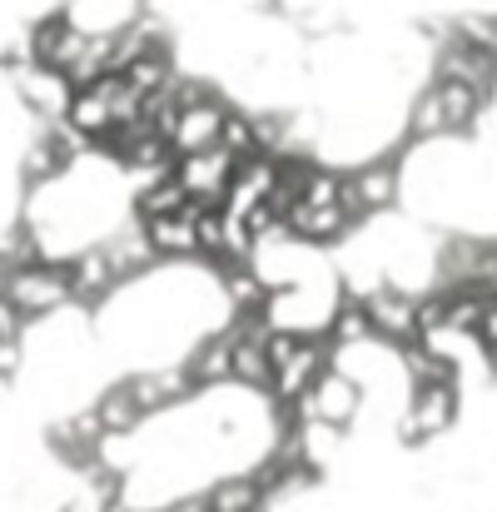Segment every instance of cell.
Listing matches in <instances>:
<instances>
[{
    "instance_id": "cell-1",
    "label": "cell",
    "mask_w": 497,
    "mask_h": 512,
    "mask_svg": "<svg viewBox=\"0 0 497 512\" xmlns=\"http://www.w3.org/2000/svg\"><path fill=\"white\" fill-rule=\"evenodd\" d=\"M458 408H463L458 383H418V388H408V403H403V418H398V443L418 448V443L443 438L458 423Z\"/></svg>"
},
{
    "instance_id": "cell-2",
    "label": "cell",
    "mask_w": 497,
    "mask_h": 512,
    "mask_svg": "<svg viewBox=\"0 0 497 512\" xmlns=\"http://www.w3.org/2000/svg\"><path fill=\"white\" fill-rule=\"evenodd\" d=\"M5 299L25 314V324H30V319H40V314L65 309V304H70V279H65V264L40 259V264H30V269H15V274L5 279Z\"/></svg>"
},
{
    "instance_id": "cell-3",
    "label": "cell",
    "mask_w": 497,
    "mask_h": 512,
    "mask_svg": "<svg viewBox=\"0 0 497 512\" xmlns=\"http://www.w3.org/2000/svg\"><path fill=\"white\" fill-rule=\"evenodd\" d=\"M363 309H368V324H373V343H383L393 353L418 343V294L383 284L363 299Z\"/></svg>"
},
{
    "instance_id": "cell-4",
    "label": "cell",
    "mask_w": 497,
    "mask_h": 512,
    "mask_svg": "<svg viewBox=\"0 0 497 512\" xmlns=\"http://www.w3.org/2000/svg\"><path fill=\"white\" fill-rule=\"evenodd\" d=\"M65 279H70V304H80V309H100L120 289V279H115V269H110V259H105L100 244L70 254L65 259Z\"/></svg>"
},
{
    "instance_id": "cell-5",
    "label": "cell",
    "mask_w": 497,
    "mask_h": 512,
    "mask_svg": "<svg viewBox=\"0 0 497 512\" xmlns=\"http://www.w3.org/2000/svg\"><path fill=\"white\" fill-rule=\"evenodd\" d=\"M229 174H234V160L224 150H204V155H179L174 160V179H179V189L194 204H214L219 209V199L229 189Z\"/></svg>"
},
{
    "instance_id": "cell-6",
    "label": "cell",
    "mask_w": 497,
    "mask_h": 512,
    "mask_svg": "<svg viewBox=\"0 0 497 512\" xmlns=\"http://www.w3.org/2000/svg\"><path fill=\"white\" fill-rule=\"evenodd\" d=\"M224 115H229V105H224V100H204V105H189V110H179V120H174V135H169L174 155H204V150H219Z\"/></svg>"
},
{
    "instance_id": "cell-7",
    "label": "cell",
    "mask_w": 497,
    "mask_h": 512,
    "mask_svg": "<svg viewBox=\"0 0 497 512\" xmlns=\"http://www.w3.org/2000/svg\"><path fill=\"white\" fill-rule=\"evenodd\" d=\"M284 224H289V234L299 244H333V239H343L353 229V219L338 204H319V199H299Z\"/></svg>"
},
{
    "instance_id": "cell-8",
    "label": "cell",
    "mask_w": 497,
    "mask_h": 512,
    "mask_svg": "<svg viewBox=\"0 0 497 512\" xmlns=\"http://www.w3.org/2000/svg\"><path fill=\"white\" fill-rule=\"evenodd\" d=\"M179 368L189 373L194 388H219V383H229V378H234V339H229V329L199 339V348L189 353V363H179Z\"/></svg>"
},
{
    "instance_id": "cell-9",
    "label": "cell",
    "mask_w": 497,
    "mask_h": 512,
    "mask_svg": "<svg viewBox=\"0 0 497 512\" xmlns=\"http://www.w3.org/2000/svg\"><path fill=\"white\" fill-rule=\"evenodd\" d=\"M433 90H438V105H443L448 135H463V130L478 125V115H483V105H488L483 90H473V85H463V80H433Z\"/></svg>"
},
{
    "instance_id": "cell-10",
    "label": "cell",
    "mask_w": 497,
    "mask_h": 512,
    "mask_svg": "<svg viewBox=\"0 0 497 512\" xmlns=\"http://www.w3.org/2000/svg\"><path fill=\"white\" fill-rule=\"evenodd\" d=\"M145 239L155 249V259H199L194 249V224L189 214H165V219H145Z\"/></svg>"
},
{
    "instance_id": "cell-11",
    "label": "cell",
    "mask_w": 497,
    "mask_h": 512,
    "mask_svg": "<svg viewBox=\"0 0 497 512\" xmlns=\"http://www.w3.org/2000/svg\"><path fill=\"white\" fill-rule=\"evenodd\" d=\"M95 418H100L105 438H130V433L145 423V413H140V403L125 393V383H115V388H105V393L95 398Z\"/></svg>"
},
{
    "instance_id": "cell-12",
    "label": "cell",
    "mask_w": 497,
    "mask_h": 512,
    "mask_svg": "<svg viewBox=\"0 0 497 512\" xmlns=\"http://www.w3.org/2000/svg\"><path fill=\"white\" fill-rule=\"evenodd\" d=\"M209 512H264V488L254 473H239V478H219L209 493H204Z\"/></svg>"
},
{
    "instance_id": "cell-13",
    "label": "cell",
    "mask_w": 497,
    "mask_h": 512,
    "mask_svg": "<svg viewBox=\"0 0 497 512\" xmlns=\"http://www.w3.org/2000/svg\"><path fill=\"white\" fill-rule=\"evenodd\" d=\"M343 448V428L333 423H299V458L309 473H324Z\"/></svg>"
},
{
    "instance_id": "cell-14",
    "label": "cell",
    "mask_w": 497,
    "mask_h": 512,
    "mask_svg": "<svg viewBox=\"0 0 497 512\" xmlns=\"http://www.w3.org/2000/svg\"><path fill=\"white\" fill-rule=\"evenodd\" d=\"M184 204H189V194L179 189L174 174H165V179H155L150 189L135 194V219H140V224H145V219H165V214H179Z\"/></svg>"
},
{
    "instance_id": "cell-15",
    "label": "cell",
    "mask_w": 497,
    "mask_h": 512,
    "mask_svg": "<svg viewBox=\"0 0 497 512\" xmlns=\"http://www.w3.org/2000/svg\"><path fill=\"white\" fill-rule=\"evenodd\" d=\"M438 135H448V120H443V105H438V90L433 85H423L418 90V100L408 105V140H438Z\"/></svg>"
},
{
    "instance_id": "cell-16",
    "label": "cell",
    "mask_w": 497,
    "mask_h": 512,
    "mask_svg": "<svg viewBox=\"0 0 497 512\" xmlns=\"http://www.w3.org/2000/svg\"><path fill=\"white\" fill-rule=\"evenodd\" d=\"M478 343L488 348V358H497V299L483 309V324H478Z\"/></svg>"
}]
</instances>
